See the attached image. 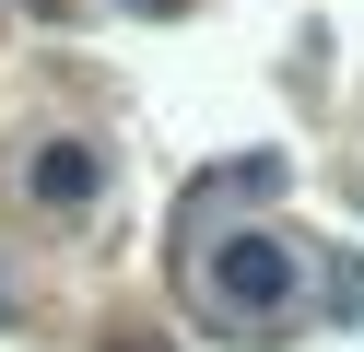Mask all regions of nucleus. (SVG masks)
I'll return each instance as SVG.
<instances>
[{"label":"nucleus","mask_w":364,"mask_h":352,"mask_svg":"<svg viewBox=\"0 0 364 352\" xmlns=\"http://www.w3.org/2000/svg\"><path fill=\"white\" fill-rule=\"evenodd\" d=\"M294 294H306V247H294V235H223V247L200 258V305L235 317V329H270Z\"/></svg>","instance_id":"nucleus-1"},{"label":"nucleus","mask_w":364,"mask_h":352,"mask_svg":"<svg viewBox=\"0 0 364 352\" xmlns=\"http://www.w3.org/2000/svg\"><path fill=\"white\" fill-rule=\"evenodd\" d=\"M95 188H106L95 141H48V153H36V200H48V211H82Z\"/></svg>","instance_id":"nucleus-2"},{"label":"nucleus","mask_w":364,"mask_h":352,"mask_svg":"<svg viewBox=\"0 0 364 352\" xmlns=\"http://www.w3.org/2000/svg\"><path fill=\"white\" fill-rule=\"evenodd\" d=\"M0 317H12V282H0Z\"/></svg>","instance_id":"nucleus-3"}]
</instances>
